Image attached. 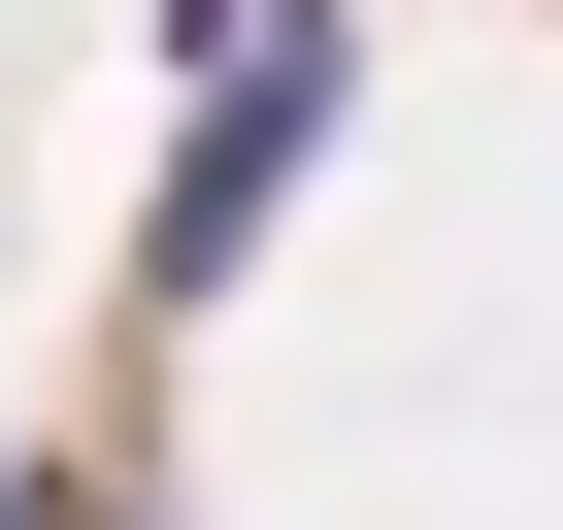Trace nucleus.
Returning a JSON list of instances; mask_svg holds the SVG:
<instances>
[{
  "label": "nucleus",
  "mask_w": 563,
  "mask_h": 530,
  "mask_svg": "<svg viewBox=\"0 0 563 530\" xmlns=\"http://www.w3.org/2000/svg\"><path fill=\"white\" fill-rule=\"evenodd\" d=\"M332 67H365V0H199V133H166L133 299H232V265H265V199L332 166Z\"/></svg>",
  "instance_id": "nucleus-1"
}]
</instances>
